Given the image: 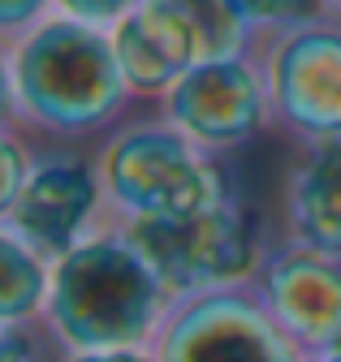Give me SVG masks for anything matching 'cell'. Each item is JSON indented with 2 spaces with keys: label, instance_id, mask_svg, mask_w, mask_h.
<instances>
[{
  "label": "cell",
  "instance_id": "cell-1",
  "mask_svg": "<svg viewBox=\"0 0 341 362\" xmlns=\"http://www.w3.org/2000/svg\"><path fill=\"white\" fill-rule=\"evenodd\" d=\"M112 35L74 18H44L5 39V125L44 147H74L104 139L134 117Z\"/></svg>",
  "mask_w": 341,
  "mask_h": 362
},
{
  "label": "cell",
  "instance_id": "cell-2",
  "mask_svg": "<svg viewBox=\"0 0 341 362\" xmlns=\"http://www.w3.org/2000/svg\"><path fill=\"white\" fill-rule=\"evenodd\" d=\"M173 293L117 224H100L52 263L44 328L65 354L147 349L173 315Z\"/></svg>",
  "mask_w": 341,
  "mask_h": 362
},
{
  "label": "cell",
  "instance_id": "cell-3",
  "mask_svg": "<svg viewBox=\"0 0 341 362\" xmlns=\"http://www.w3.org/2000/svg\"><path fill=\"white\" fill-rule=\"evenodd\" d=\"M96 173L108 224L182 220L238 199L225 160L195 147L160 112H134L104 134L96 147Z\"/></svg>",
  "mask_w": 341,
  "mask_h": 362
},
{
  "label": "cell",
  "instance_id": "cell-4",
  "mask_svg": "<svg viewBox=\"0 0 341 362\" xmlns=\"http://www.w3.org/2000/svg\"><path fill=\"white\" fill-rule=\"evenodd\" d=\"M117 229H125L139 255L156 267V276L173 293V302L250 285L268 255V242L260 238L250 207L238 199L199 216L117 224Z\"/></svg>",
  "mask_w": 341,
  "mask_h": 362
},
{
  "label": "cell",
  "instance_id": "cell-5",
  "mask_svg": "<svg viewBox=\"0 0 341 362\" xmlns=\"http://www.w3.org/2000/svg\"><path fill=\"white\" fill-rule=\"evenodd\" d=\"M272 129L294 147L341 139V18H316L260 39Z\"/></svg>",
  "mask_w": 341,
  "mask_h": 362
},
{
  "label": "cell",
  "instance_id": "cell-6",
  "mask_svg": "<svg viewBox=\"0 0 341 362\" xmlns=\"http://www.w3.org/2000/svg\"><path fill=\"white\" fill-rule=\"evenodd\" d=\"M156 112L173 129H182L195 147L225 160L229 151L272 129L260 57L246 52L225 61H199L168 86L164 100H156Z\"/></svg>",
  "mask_w": 341,
  "mask_h": 362
},
{
  "label": "cell",
  "instance_id": "cell-7",
  "mask_svg": "<svg viewBox=\"0 0 341 362\" xmlns=\"http://www.w3.org/2000/svg\"><path fill=\"white\" fill-rule=\"evenodd\" d=\"M156 354L160 362H307L250 285L178 302Z\"/></svg>",
  "mask_w": 341,
  "mask_h": 362
},
{
  "label": "cell",
  "instance_id": "cell-8",
  "mask_svg": "<svg viewBox=\"0 0 341 362\" xmlns=\"http://www.w3.org/2000/svg\"><path fill=\"white\" fill-rule=\"evenodd\" d=\"M104 224V186L96 156L78 147H44L22 194L0 211V229L22 238L48 263L69 255L82 238Z\"/></svg>",
  "mask_w": 341,
  "mask_h": 362
},
{
  "label": "cell",
  "instance_id": "cell-9",
  "mask_svg": "<svg viewBox=\"0 0 341 362\" xmlns=\"http://www.w3.org/2000/svg\"><path fill=\"white\" fill-rule=\"evenodd\" d=\"M250 289L307 358L324 354L341 337V255L277 242Z\"/></svg>",
  "mask_w": 341,
  "mask_h": 362
},
{
  "label": "cell",
  "instance_id": "cell-10",
  "mask_svg": "<svg viewBox=\"0 0 341 362\" xmlns=\"http://www.w3.org/2000/svg\"><path fill=\"white\" fill-rule=\"evenodd\" d=\"M281 242L341 255V139L294 147L281 186Z\"/></svg>",
  "mask_w": 341,
  "mask_h": 362
},
{
  "label": "cell",
  "instance_id": "cell-11",
  "mask_svg": "<svg viewBox=\"0 0 341 362\" xmlns=\"http://www.w3.org/2000/svg\"><path fill=\"white\" fill-rule=\"evenodd\" d=\"M108 35H112L117 65H121L125 82H130L134 100H164L168 86L186 69L199 65L190 35L164 9H156L151 0H143V5L130 18H121Z\"/></svg>",
  "mask_w": 341,
  "mask_h": 362
},
{
  "label": "cell",
  "instance_id": "cell-12",
  "mask_svg": "<svg viewBox=\"0 0 341 362\" xmlns=\"http://www.w3.org/2000/svg\"><path fill=\"white\" fill-rule=\"evenodd\" d=\"M156 9L173 18L190 43L199 61H225V57H246L260 48V35L246 26L233 0H151Z\"/></svg>",
  "mask_w": 341,
  "mask_h": 362
},
{
  "label": "cell",
  "instance_id": "cell-13",
  "mask_svg": "<svg viewBox=\"0 0 341 362\" xmlns=\"http://www.w3.org/2000/svg\"><path fill=\"white\" fill-rule=\"evenodd\" d=\"M52 293V263L0 229V324H39Z\"/></svg>",
  "mask_w": 341,
  "mask_h": 362
},
{
  "label": "cell",
  "instance_id": "cell-14",
  "mask_svg": "<svg viewBox=\"0 0 341 362\" xmlns=\"http://www.w3.org/2000/svg\"><path fill=\"white\" fill-rule=\"evenodd\" d=\"M233 5H238V13L246 18V26L260 39L294 30V26L316 22V18H328L324 0H233Z\"/></svg>",
  "mask_w": 341,
  "mask_h": 362
},
{
  "label": "cell",
  "instance_id": "cell-15",
  "mask_svg": "<svg viewBox=\"0 0 341 362\" xmlns=\"http://www.w3.org/2000/svg\"><path fill=\"white\" fill-rule=\"evenodd\" d=\"M39 151H44V143H35L30 134L5 125V134H0V211H5L22 194V186L30 181V173H35Z\"/></svg>",
  "mask_w": 341,
  "mask_h": 362
},
{
  "label": "cell",
  "instance_id": "cell-16",
  "mask_svg": "<svg viewBox=\"0 0 341 362\" xmlns=\"http://www.w3.org/2000/svg\"><path fill=\"white\" fill-rule=\"evenodd\" d=\"M0 362H65L61 341L39 324H0Z\"/></svg>",
  "mask_w": 341,
  "mask_h": 362
},
{
  "label": "cell",
  "instance_id": "cell-17",
  "mask_svg": "<svg viewBox=\"0 0 341 362\" xmlns=\"http://www.w3.org/2000/svg\"><path fill=\"white\" fill-rule=\"evenodd\" d=\"M143 0H57V13L74 18V22H87L100 30H112L121 18H130Z\"/></svg>",
  "mask_w": 341,
  "mask_h": 362
},
{
  "label": "cell",
  "instance_id": "cell-18",
  "mask_svg": "<svg viewBox=\"0 0 341 362\" xmlns=\"http://www.w3.org/2000/svg\"><path fill=\"white\" fill-rule=\"evenodd\" d=\"M57 13V0H0V39H13Z\"/></svg>",
  "mask_w": 341,
  "mask_h": 362
},
{
  "label": "cell",
  "instance_id": "cell-19",
  "mask_svg": "<svg viewBox=\"0 0 341 362\" xmlns=\"http://www.w3.org/2000/svg\"><path fill=\"white\" fill-rule=\"evenodd\" d=\"M65 362H160L156 345L147 349H108V354H65Z\"/></svg>",
  "mask_w": 341,
  "mask_h": 362
},
{
  "label": "cell",
  "instance_id": "cell-20",
  "mask_svg": "<svg viewBox=\"0 0 341 362\" xmlns=\"http://www.w3.org/2000/svg\"><path fill=\"white\" fill-rule=\"evenodd\" d=\"M324 354H328V358H337V362H341V337H337V341H333V345H328V349H324Z\"/></svg>",
  "mask_w": 341,
  "mask_h": 362
},
{
  "label": "cell",
  "instance_id": "cell-21",
  "mask_svg": "<svg viewBox=\"0 0 341 362\" xmlns=\"http://www.w3.org/2000/svg\"><path fill=\"white\" fill-rule=\"evenodd\" d=\"M324 5H328V13H333V18H341V0H324Z\"/></svg>",
  "mask_w": 341,
  "mask_h": 362
},
{
  "label": "cell",
  "instance_id": "cell-22",
  "mask_svg": "<svg viewBox=\"0 0 341 362\" xmlns=\"http://www.w3.org/2000/svg\"><path fill=\"white\" fill-rule=\"evenodd\" d=\"M307 362H337V358H328V354H311Z\"/></svg>",
  "mask_w": 341,
  "mask_h": 362
}]
</instances>
